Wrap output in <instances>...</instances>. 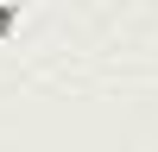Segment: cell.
Masks as SVG:
<instances>
[{"label":"cell","instance_id":"6da1fadb","mask_svg":"<svg viewBox=\"0 0 158 152\" xmlns=\"http://www.w3.org/2000/svg\"><path fill=\"white\" fill-rule=\"evenodd\" d=\"M13 19H19V6H13V0H0V51H6V38H13Z\"/></svg>","mask_w":158,"mask_h":152}]
</instances>
